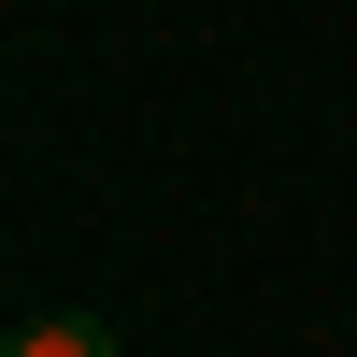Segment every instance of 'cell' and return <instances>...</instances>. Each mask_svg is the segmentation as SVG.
Segmentation results:
<instances>
[{
  "label": "cell",
  "instance_id": "cell-1",
  "mask_svg": "<svg viewBox=\"0 0 357 357\" xmlns=\"http://www.w3.org/2000/svg\"><path fill=\"white\" fill-rule=\"evenodd\" d=\"M0 357H129V343L100 314H29V329H0Z\"/></svg>",
  "mask_w": 357,
  "mask_h": 357
}]
</instances>
